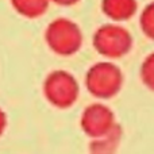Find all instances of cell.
I'll return each instance as SVG.
<instances>
[{"label":"cell","mask_w":154,"mask_h":154,"mask_svg":"<svg viewBox=\"0 0 154 154\" xmlns=\"http://www.w3.org/2000/svg\"><path fill=\"white\" fill-rule=\"evenodd\" d=\"M120 137H122V130L116 125V127L108 135L103 137V138L95 139L91 143V146H89L91 154H115L118 146H119Z\"/></svg>","instance_id":"ba28073f"},{"label":"cell","mask_w":154,"mask_h":154,"mask_svg":"<svg viewBox=\"0 0 154 154\" xmlns=\"http://www.w3.org/2000/svg\"><path fill=\"white\" fill-rule=\"evenodd\" d=\"M138 10L137 0H101V11L114 22L131 19Z\"/></svg>","instance_id":"8992f818"},{"label":"cell","mask_w":154,"mask_h":154,"mask_svg":"<svg viewBox=\"0 0 154 154\" xmlns=\"http://www.w3.org/2000/svg\"><path fill=\"white\" fill-rule=\"evenodd\" d=\"M141 80L146 88L154 92V51L143 60L141 65Z\"/></svg>","instance_id":"30bf717a"},{"label":"cell","mask_w":154,"mask_h":154,"mask_svg":"<svg viewBox=\"0 0 154 154\" xmlns=\"http://www.w3.org/2000/svg\"><path fill=\"white\" fill-rule=\"evenodd\" d=\"M80 126L85 135L99 139L108 135L115 127V114L101 103H93L85 107L80 118Z\"/></svg>","instance_id":"5b68a950"},{"label":"cell","mask_w":154,"mask_h":154,"mask_svg":"<svg viewBox=\"0 0 154 154\" xmlns=\"http://www.w3.org/2000/svg\"><path fill=\"white\" fill-rule=\"evenodd\" d=\"M93 48L107 58H120L130 53L133 37L130 31L120 24H103L93 34Z\"/></svg>","instance_id":"277c9868"},{"label":"cell","mask_w":154,"mask_h":154,"mask_svg":"<svg viewBox=\"0 0 154 154\" xmlns=\"http://www.w3.org/2000/svg\"><path fill=\"white\" fill-rule=\"evenodd\" d=\"M125 77L119 66L112 62H97L88 69L85 87L97 99H111L120 92Z\"/></svg>","instance_id":"7a4b0ae2"},{"label":"cell","mask_w":154,"mask_h":154,"mask_svg":"<svg viewBox=\"0 0 154 154\" xmlns=\"http://www.w3.org/2000/svg\"><path fill=\"white\" fill-rule=\"evenodd\" d=\"M11 5L19 15L27 19L42 16L48 11L49 0H10Z\"/></svg>","instance_id":"52a82bcc"},{"label":"cell","mask_w":154,"mask_h":154,"mask_svg":"<svg viewBox=\"0 0 154 154\" xmlns=\"http://www.w3.org/2000/svg\"><path fill=\"white\" fill-rule=\"evenodd\" d=\"M49 2H53V3H56V4H58V5H65V7H68V5L77 4L80 0H49Z\"/></svg>","instance_id":"7c38bea8"},{"label":"cell","mask_w":154,"mask_h":154,"mask_svg":"<svg viewBox=\"0 0 154 154\" xmlns=\"http://www.w3.org/2000/svg\"><path fill=\"white\" fill-rule=\"evenodd\" d=\"M43 95L53 107L66 109L79 99V81L66 70H53L43 81Z\"/></svg>","instance_id":"3957f363"},{"label":"cell","mask_w":154,"mask_h":154,"mask_svg":"<svg viewBox=\"0 0 154 154\" xmlns=\"http://www.w3.org/2000/svg\"><path fill=\"white\" fill-rule=\"evenodd\" d=\"M5 127H7V115L0 108V137H2L3 133L5 131Z\"/></svg>","instance_id":"8fae6325"},{"label":"cell","mask_w":154,"mask_h":154,"mask_svg":"<svg viewBox=\"0 0 154 154\" xmlns=\"http://www.w3.org/2000/svg\"><path fill=\"white\" fill-rule=\"evenodd\" d=\"M45 41L53 53L62 57L73 56L82 46V31L76 22L57 18L46 27Z\"/></svg>","instance_id":"6da1fadb"},{"label":"cell","mask_w":154,"mask_h":154,"mask_svg":"<svg viewBox=\"0 0 154 154\" xmlns=\"http://www.w3.org/2000/svg\"><path fill=\"white\" fill-rule=\"evenodd\" d=\"M139 26L147 38L154 39V2L149 3L139 15Z\"/></svg>","instance_id":"9c48e42d"}]
</instances>
